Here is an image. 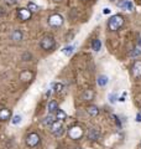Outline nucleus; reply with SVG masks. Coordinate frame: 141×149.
Returning <instances> with one entry per match:
<instances>
[{"mask_svg": "<svg viewBox=\"0 0 141 149\" xmlns=\"http://www.w3.org/2000/svg\"><path fill=\"white\" fill-rule=\"evenodd\" d=\"M56 119H58V120H64L66 118H67V114H66V112L64 111H62V109H57L56 111Z\"/></svg>", "mask_w": 141, "mask_h": 149, "instance_id": "19", "label": "nucleus"}, {"mask_svg": "<svg viewBox=\"0 0 141 149\" xmlns=\"http://www.w3.org/2000/svg\"><path fill=\"white\" fill-rule=\"evenodd\" d=\"M32 78H34V73L31 71H22L20 73V80L22 82H30Z\"/></svg>", "mask_w": 141, "mask_h": 149, "instance_id": "11", "label": "nucleus"}, {"mask_svg": "<svg viewBox=\"0 0 141 149\" xmlns=\"http://www.w3.org/2000/svg\"><path fill=\"white\" fill-rule=\"evenodd\" d=\"M110 1H115V0H110Z\"/></svg>", "mask_w": 141, "mask_h": 149, "instance_id": "34", "label": "nucleus"}, {"mask_svg": "<svg viewBox=\"0 0 141 149\" xmlns=\"http://www.w3.org/2000/svg\"><path fill=\"white\" fill-rule=\"evenodd\" d=\"M11 117V111L8 109V108H3L0 109V120H9Z\"/></svg>", "mask_w": 141, "mask_h": 149, "instance_id": "12", "label": "nucleus"}, {"mask_svg": "<svg viewBox=\"0 0 141 149\" xmlns=\"http://www.w3.org/2000/svg\"><path fill=\"white\" fill-rule=\"evenodd\" d=\"M98 86L99 87H105L108 85V82H109V78H108V76H105V74H100L99 77H98Z\"/></svg>", "mask_w": 141, "mask_h": 149, "instance_id": "13", "label": "nucleus"}, {"mask_svg": "<svg viewBox=\"0 0 141 149\" xmlns=\"http://www.w3.org/2000/svg\"><path fill=\"white\" fill-rule=\"evenodd\" d=\"M21 122V116L20 114H16V116H14V117H12V119H11V123L12 124H19V123H20Z\"/></svg>", "mask_w": 141, "mask_h": 149, "instance_id": "24", "label": "nucleus"}, {"mask_svg": "<svg viewBox=\"0 0 141 149\" xmlns=\"http://www.w3.org/2000/svg\"><path fill=\"white\" fill-rule=\"evenodd\" d=\"M17 1L19 0H6V4H9V5H15Z\"/></svg>", "mask_w": 141, "mask_h": 149, "instance_id": "27", "label": "nucleus"}, {"mask_svg": "<svg viewBox=\"0 0 141 149\" xmlns=\"http://www.w3.org/2000/svg\"><path fill=\"white\" fill-rule=\"evenodd\" d=\"M131 71H133L134 77H136V78L141 77V61H140V60H136V61L133 63Z\"/></svg>", "mask_w": 141, "mask_h": 149, "instance_id": "9", "label": "nucleus"}, {"mask_svg": "<svg viewBox=\"0 0 141 149\" xmlns=\"http://www.w3.org/2000/svg\"><path fill=\"white\" fill-rule=\"evenodd\" d=\"M87 112L89 116H92V117H97L98 114H99V108H98L97 106H89L87 108Z\"/></svg>", "mask_w": 141, "mask_h": 149, "instance_id": "15", "label": "nucleus"}, {"mask_svg": "<svg viewBox=\"0 0 141 149\" xmlns=\"http://www.w3.org/2000/svg\"><path fill=\"white\" fill-rule=\"evenodd\" d=\"M31 15H32V13H31L27 8H20V9H17V17L20 19L21 21H27V20H30Z\"/></svg>", "mask_w": 141, "mask_h": 149, "instance_id": "7", "label": "nucleus"}, {"mask_svg": "<svg viewBox=\"0 0 141 149\" xmlns=\"http://www.w3.org/2000/svg\"><path fill=\"white\" fill-rule=\"evenodd\" d=\"M47 108H48V112L50 113H53V112H56L58 109V103L56 101H50L48 102V106H47Z\"/></svg>", "mask_w": 141, "mask_h": 149, "instance_id": "17", "label": "nucleus"}, {"mask_svg": "<svg viewBox=\"0 0 141 149\" xmlns=\"http://www.w3.org/2000/svg\"><path fill=\"white\" fill-rule=\"evenodd\" d=\"M100 137V132L98 128H89L87 132V138L89 141H98Z\"/></svg>", "mask_w": 141, "mask_h": 149, "instance_id": "8", "label": "nucleus"}, {"mask_svg": "<svg viewBox=\"0 0 141 149\" xmlns=\"http://www.w3.org/2000/svg\"><path fill=\"white\" fill-rule=\"evenodd\" d=\"M62 90H63V85H62V83H56V85H55V92L59 93V92H62Z\"/></svg>", "mask_w": 141, "mask_h": 149, "instance_id": "25", "label": "nucleus"}, {"mask_svg": "<svg viewBox=\"0 0 141 149\" xmlns=\"http://www.w3.org/2000/svg\"><path fill=\"white\" fill-rule=\"evenodd\" d=\"M110 9L109 8H104V9H103V14H105V15H106V14H110Z\"/></svg>", "mask_w": 141, "mask_h": 149, "instance_id": "28", "label": "nucleus"}, {"mask_svg": "<svg viewBox=\"0 0 141 149\" xmlns=\"http://www.w3.org/2000/svg\"><path fill=\"white\" fill-rule=\"evenodd\" d=\"M93 98H94V92L92 90H87L83 92V95H82L83 101H92Z\"/></svg>", "mask_w": 141, "mask_h": 149, "instance_id": "14", "label": "nucleus"}, {"mask_svg": "<svg viewBox=\"0 0 141 149\" xmlns=\"http://www.w3.org/2000/svg\"><path fill=\"white\" fill-rule=\"evenodd\" d=\"M118 6L126 9V10H129V11H133V9H134V5L130 0H121V1L118 3Z\"/></svg>", "mask_w": 141, "mask_h": 149, "instance_id": "10", "label": "nucleus"}, {"mask_svg": "<svg viewBox=\"0 0 141 149\" xmlns=\"http://www.w3.org/2000/svg\"><path fill=\"white\" fill-rule=\"evenodd\" d=\"M139 47H141V39H140V41H139Z\"/></svg>", "mask_w": 141, "mask_h": 149, "instance_id": "32", "label": "nucleus"}, {"mask_svg": "<svg viewBox=\"0 0 141 149\" xmlns=\"http://www.w3.org/2000/svg\"><path fill=\"white\" fill-rule=\"evenodd\" d=\"M136 122H141V113L136 114Z\"/></svg>", "mask_w": 141, "mask_h": 149, "instance_id": "30", "label": "nucleus"}, {"mask_svg": "<svg viewBox=\"0 0 141 149\" xmlns=\"http://www.w3.org/2000/svg\"><path fill=\"white\" fill-rule=\"evenodd\" d=\"M83 129L82 127H79V125H73V127H70L68 129V137L70 139H73V141H78V139H81L83 137Z\"/></svg>", "mask_w": 141, "mask_h": 149, "instance_id": "2", "label": "nucleus"}, {"mask_svg": "<svg viewBox=\"0 0 141 149\" xmlns=\"http://www.w3.org/2000/svg\"><path fill=\"white\" fill-rule=\"evenodd\" d=\"M124 16L120 15V14H116V15H113L109 21H108V29L110 31H118L121 26L124 25Z\"/></svg>", "mask_w": 141, "mask_h": 149, "instance_id": "1", "label": "nucleus"}, {"mask_svg": "<svg viewBox=\"0 0 141 149\" xmlns=\"http://www.w3.org/2000/svg\"><path fill=\"white\" fill-rule=\"evenodd\" d=\"M50 130H51V133L53 134V136L56 137H59V136H62V133H63V125H62V120H58V119H56L55 122L50 125Z\"/></svg>", "mask_w": 141, "mask_h": 149, "instance_id": "4", "label": "nucleus"}, {"mask_svg": "<svg viewBox=\"0 0 141 149\" xmlns=\"http://www.w3.org/2000/svg\"><path fill=\"white\" fill-rule=\"evenodd\" d=\"M63 17L59 15V14H53L48 17V25L52 27H59L63 25Z\"/></svg>", "mask_w": 141, "mask_h": 149, "instance_id": "6", "label": "nucleus"}, {"mask_svg": "<svg viewBox=\"0 0 141 149\" xmlns=\"http://www.w3.org/2000/svg\"><path fill=\"white\" fill-rule=\"evenodd\" d=\"M109 102L110 103H115L116 102V93H110L109 95Z\"/></svg>", "mask_w": 141, "mask_h": 149, "instance_id": "26", "label": "nucleus"}, {"mask_svg": "<svg viewBox=\"0 0 141 149\" xmlns=\"http://www.w3.org/2000/svg\"><path fill=\"white\" fill-rule=\"evenodd\" d=\"M139 55H141V47H135L130 52V56H133V57H136V56H139Z\"/></svg>", "mask_w": 141, "mask_h": 149, "instance_id": "23", "label": "nucleus"}, {"mask_svg": "<svg viewBox=\"0 0 141 149\" xmlns=\"http://www.w3.org/2000/svg\"><path fill=\"white\" fill-rule=\"evenodd\" d=\"M55 45H56V42H55V39L52 36H45L44 39L41 40V42H40V46L46 51L52 50L55 47Z\"/></svg>", "mask_w": 141, "mask_h": 149, "instance_id": "5", "label": "nucleus"}, {"mask_svg": "<svg viewBox=\"0 0 141 149\" xmlns=\"http://www.w3.org/2000/svg\"><path fill=\"white\" fill-rule=\"evenodd\" d=\"M92 49L95 51V52H98V51H100L102 49V41L99 39H94L92 41Z\"/></svg>", "mask_w": 141, "mask_h": 149, "instance_id": "18", "label": "nucleus"}, {"mask_svg": "<svg viewBox=\"0 0 141 149\" xmlns=\"http://www.w3.org/2000/svg\"><path fill=\"white\" fill-rule=\"evenodd\" d=\"M56 117H53V116L52 114H51V116H48V117H46L45 118V120H44V123H45V125H51V124H52L53 122H55V119Z\"/></svg>", "mask_w": 141, "mask_h": 149, "instance_id": "22", "label": "nucleus"}, {"mask_svg": "<svg viewBox=\"0 0 141 149\" xmlns=\"http://www.w3.org/2000/svg\"><path fill=\"white\" fill-rule=\"evenodd\" d=\"M40 136L37 133L35 132H32V133H29L26 136V146L27 147H30V148H35L37 147L40 144Z\"/></svg>", "mask_w": 141, "mask_h": 149, "instance_id": "3", "label": "nucleus"}, {"mask_svg": "<svg viewBox=\"0 0 141 149\" xmlns=\"http://www.w3.org/2000/svg\"><path fill=\"white\" fill-rule=\"evenodd\" d=\"M27 9L31 11V13H36V11H39V6L36 5L35 3H32V1H30L29 4H27Z\"/></svg>", "mask_w": 141, "mask_h": 149, "instance_id": "21", "label": "nucleus"}, {"mask_svg": "<svg viewBox=\"0 0 141 149\" xmlns=\"http://www.w3.org/2000/svg\"><path fill=\"white\" fill-rule=\"evenodd\" d=\"M63 54L66 55V56H70L73 52H74V46H72V45H69V46H66V47H63Z\"/></svg>", "mask_w": 141, "mask_h": 149, "instance_id": "20", "label": "nucleus"}, {"mask_svg": "<svg viewBox=\"0 0 141 149\" xmlns=\"http://www.w3.org/2000/svg\"><path fill=\"white\" fill-rule=\"evenodd\" d=\"M6 14V10L4 8H0V16H3V15H5Z\"/></svg>", "mask_w": 141, "mask_h": 149, "instance_id": "29", "label": "nucleus"}, {"mask_svg": "<svg viewBox=\"0 0 141 149\" xmlns=\"http://www.w3.org/2000/svg\"><path fill=\"white\" fill-rule=\"evenodd\" d=\"M11 40L15 41V42H20V41L22 40V32L20 30H14V32L11 34Z\"/></svg>", "mask_w": 141, "mask_h": 149, "instance_id": "16", "label": "nucleus"}, {"mask_svg": "<svg viewBox=\"0 0 141 149\" xmlns=\"http://www.w3.org/2000/svg\"><path fill=\"white\" fill-rule=\"evenodd\" d=\"M52 1H55V3H59V1H62V0H52Z\"/></svg>", "mask_w": 141, "mask_h": 149, "instance_id": "31", "label": "nucleus"}, {"mask_svg": "<svg viewBox=\"0 0 141 149\" xmlns=\"http://www.w3.org/2000/svg\"><path fill=\"white\" fill-rule=\"evenodd\" d=\"M74 149H82V148H74Z\"/></svg>", "mask_w": 141, "mask_h": 149, "instance_id": "33", "label": "nucleus"}]
</instances>
